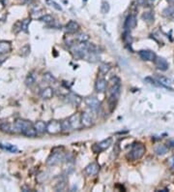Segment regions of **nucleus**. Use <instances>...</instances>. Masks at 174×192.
Returning a JSON list of instances; mask_svg holds the SVG:
<instances>
[{
	"label": "nucleus",
	"instance_id": "obj_8",
	"mask_svg": "<svg viewBox=\"0 0 174 192\" xmlns=\"http://www.w3.org/2000/svg\"><path fill=\"white\" fill-rule=\"evenodd\" d=\"M100 171V166L98 163L93 162L91 164H89L88 166H86V168L84 169V173L86 176L88 177H93V176H96Z\"/></svg>",
	"mask_w": 174,
	"mask_h": 192
},
{
	"label": "nucleus",
	"instance_id": "obj_41",
	"mask_svg": "<svg viewBox=\"0 0 174 192\" xmlns=\"http://www.w3.org/2000/svg\"><path fill=\"white\" fill-rule=\"evenodd\" d=\"M20 1L23 3V4H31L34 0H20Z\"/></svg>",
	"mask_w": 174,
	"mask_h": 192
},
{
	"label": "nucleus",
	"instance_id": "obj_19",
	"mask_svg": "<svg viewBox=\"0 0 174 192\" xmlns=\"http://www.w3.org/2000/svg\"><path fill=\"white\" fill-rule=\"evenodd\" d=\"M67 186V179L64 176V177H62L56 183V185H55V190L56 191H63Z\"/></svg>",
	"mask_w": 174,
	"mask_h": 192
},
{
	"label": "nucleus",
	"instance_id": "obj_20",
	"mask_svg": "<svg viewBox=\"0 0 174 192\" xmlns=\"http://www.w3.org/2000/svg\"><path fill=\"white\" fill-rule=\"evenodd\" d=\"M34 127L38 134H44L46 132V124L44 121H37L34 124Z\"/></svg>",
	"mask_w": 174,
	"mask_h": 192
},
{
	"label": "nucleus",
	"instance_id": "obj_22",
	"mask_svg": "<svg viewBox=\"0 0 174 192\" xmlns=\"http://www.w3.org/2000/svg\"><path fill=\"white\" fill-rule=\"evenodd\" d=\"M154 150H155L156 154H158V155H161V156H162V155H164L165 153H167L168 149H167V146H164V145H158V146H156V147H155Z\"/></svg>",
	"mask_w": 174,
	"mask_h": 192
},
{
	"label": "nucleus",
	"instance_id": "obj_9",
	"mask_svg": "<svg viewBox=\"0 0 174 192\" xmlns=\"http://www.w3.org/2000/svg\"><path fill=\"white\" fill-rule=\"evenodd\" d=\"M137 16L136 15H129L127 19L125 21L124 23V28L126 30H129V29H133L137 26Z\"/></svg>",
	"mask_w": 174,
	"mask_h": 192
},
{
	"label": "nucleus",
	"instance_id": "obj_32",
	"mask_svg": "<svg viewBox=\"0 0 174 192\" xmlns=\"http://www.w3.org/2000/svg\"><path fill=\"white\" fill-rule=\"evenodd\" d=\"M29 53H30V46L29 45L23 46L20 50V54L21 55V57H27Z\"/></svg>",
	"mask_w": 174,
	"mask_h": 192
},
{
	"label": "nucleus",
	"instance_id": "obj_39",
	"mask_svg": "<svg viewBox=\"0 0 174 192\" xmlns=\"http://www.w3.org/2000/svg\"><path fill=\"white\" fill-rule=\"evenodd\" d=\"M119 151H120V149H119V145L118 144H115V146H114V149H113V153H112V157L114 156V158L117 157L118 153H119Z\"/></svg>",
	"mask_w": 174,
	"mask_h": 192
},
{
	"label": "nucleus",
	"instance_id": "obj_7",
	"mask_svg": "<svg viewBox=\"0 0 174 192\" xmlns=\"http://www.w3.org/2000/svg\"><path fill=\"white\" fill-rule=\"evenodd\" d=\"M139 57L144 60V61H154L156 58V53L153 51H149V50H142L138 52Z\"/></svg>",
	"mask_w": 174,
	"mask_h": 192
},
{
	"label": "nucleus",
	"instance_id": "obj_42",
	"mask_svg": "<svg viewBox=\"0 0 174 192\" xmlns=\"http://www.w3.org/2000/svg\"><path fill=\"white\" fill-rule=\"evenodd\" d=\"M167 145H168V147H170V148H174V140H169V141L167 142Z\"/></svg>",
	"mask_w": 174,
	"mask_h": 192
},
{
	"label": "nucleus",
	"instance_id": "obj_23",
	"mask_svg": "<svg viewBox=\"0 0 174 192\" xmlns=\"http://www.w3.org/2000/svg\"><path fill=\"white\" fill-rule=\"evenodd\" d=\"M110 69H111V65H110L109 63H102L99 66V72L102 75L107 74L110 71Z\"/></svg>",
	"mask_w": 174,
	"mask_h": 192
},
{
	"label": "nucleus",
	"instance_id": "obj_33",
	"mask_svg": "<svg viewBox=\"0 0 174 192\" xmlns=\"http://www.w3.org/2000/svg\"><path fill=\"white\" fill-rule=\"evenodd\" d=\"M123 41L126 43V44H131L133 42V38L130 34L129 31H125L124 34H123Z\"/></svg>",
	"mask_w": 174,
	"mask_h": 192
},
{
	"label": "nucleus",
	"instance_id": "obj_40",
	"mask_svg": "<svg viewBox=\"0 0 174 192\" xmlns=\"http://www.w3.org/2000/svg\"><path fill=\"white\" fill-rule=\"evenodd\" d=\"M147 0H136V3L138 5V6H145L147 5Z\"/></svg>",
	"mask_w": 174,
	"mask_h": 192
},
{
	"label": "nucleus",
	"instance_id": "obj_15",
	"mask_svg": "<svg viewBox=\"0 0 174 192\" xmlns=\"http://www.w3.org/2000/svg\"><path fill=\"white\" fill-rule=\"evenodd\" d=\"M66 31L70 34H73V33H76V32L80 30V25L75 21H70L67 25H66Z\"/></svg>",
	"mask_w": 174,
	"mask_h": 192
},
{
	"label": "nucleus",
	"instance_id": "obj_1",
	"mask_svg": "<svg viewBox=\"0 0 174 192\" xmlns=\"http://www.w3.org/2000/svg\"><path fill=\"white\" fill-rule=\"evenodd\" d=\"M15 132H20L22 135L26 136V137L34 138L35 136L38 134L34 125L25 119H18L15 121V125H14Z\"/></svg>",
	"mask_w": 174,
	"mask_h": 192
},
{
	"label": "nucleus",
	"instance_id": "obj_35",
	"mask_svg": "<svg viewBox=\"0 0 174 192\" xmlns=\"http://www.w3.org/2000/svg\"><path fill=\"white\" fill-rule=\"evenodd\" d=\"M109 9H110V7H109V4L107 2V1H104L102 3V7H101V12L102 14H107L109 12Z\"/></svg>",
	"mask_w": 174,
	"mask_h": 192
},
{
	"label": "nucleus",
	"instance_id": "obj_16",
	"mask_svg": "<svg viewBox=\"0 0 174 192\" xmlns=\"http://www.w3.org/2000/svg\"><path fill=\"white\" fill-rule=\"evenodd\" d=\"M156 79H157V81H158V82L161 83V84L164 86V89H168L172 90V89L170 87V85L173 84V82H172V80H171V79H169V78H167V77H165V76H157Z\"/></svg>",
	"mask_w": 174,
	"mask_h": 192
},
{
	"label": "nucleus",
	"instance_id": "obj_2",
	"mask_svg": "<svg viewBox=\"0 0 174 192\" xmlns=\"http://www.w3.org/2000/svg\"><path fill=\"white\" fill-rule=\"evenodd\" d=\"M145 153V147L141 143L133 144L132 149L128 154V158L131 160H138Z\"/></svg>",
	"mask_w": 174,
	"mask_h": 192
},
{
	"label": "nucleus",
	"instance_id": "obj_5",
	"mask_svg": "<svg viewBox=\"0 0 174 192\" xmlns=\"http://www.w3.org/2000/svg\"><path fill=\"white\" fill-rule=\"evenodd\" d=\"M112 143V139L111 138H108V139H106L104 141H102L98 144H96L94 147H93V149L95 153H99V151H102V150H106L107 149L110 145H111Z\"/></svg>",
	"mask_w": 174,
	"mask_h": 192
},
{
	"label": "nucleus",
	"instance_id": "obj_27",
	"mask_svg": "<svg viewBox=\"0 0 174 192\" xmlns=\"http://www.w3.org/2000/svg\"><path fill=\"white\" fill-rule=\"evenodd\" d=\"M43 80L47 84H54L56 82V79H55L50 73H45L43 75Z\"/></svg>",
	"mask_w": 174,
	"mask_h": 192
},
{
	"label": "nucleus",
	"instance_id": "obj_14",
	"mask_svg": "<svg viewBox=\"0 0 174 192\" xmlns=\"http://www.w3.org/2000/svg\"><path fill=\"white\" fill-rule=\"evenodd\" d=\"M107 83L105 79H102V78L98 79L96 81V84H95V89H96L98 93H102L107 89Z\"/></svg>",
	"mask_w": 174,
	"mask_h": 192
},
{
	"label": "nucleus",
	"instance_id": "obj_26",
	"mask_svg": "<svg viewBox=\"0 0 174 192\" xmlns=\"http://www.w3.org/2000/svg\"><path fill=\"white\" fill-rule=\"evenodd\" d=\"M0 130L5 132V133H13V132H15V130L13 129L12 125L10 123H7V122H4V123L0 124Z\"/></svg>",
	"mask_w": 174,
	"mask_h": 192
},
{
	"label": "nucleus",
	"instance_id": "obj_21",
	"mask_svg": "<svg viewBox=\"0 0 174 192\" xmlns=\"http://www.w3.org/2000/svg\"><path fill=\"white\" fill-rule=\"evenodd\" d=\"M154 13L151 12V11H148V12H144L142 14V20L144 21H146L147 23H152L154 22Z\"/></svg>",
	"mask_w": 174,
	"mask_h": 192
},
{
	"label": "nucleus",
	"instance_id": "obj_6",
	"mask_svg": "<svg viewBox=\"0 0 174 192\" xmlns=\"http://www.w3.org/2000/svg\"><path fill=\"white\" fill-rule=\"evenodd\" d=\"M85 103H86V105L88 106V108H90L94 112H97L101 108V102L96 97L90 96V97L85 98Z\"/></svg>",
	"mask_w": 174,
	"mask_h": 192
},
{
	"label": "nucleus",
	"instance_id": "obj_10",
	"mask_svg": "<svg viewBox=\"0 0 174 192\" xmlns=\"http://www.w3.org/2000/svg\"><path fill=\"white\" fill-rule=\"evenodd\" d=\"M155 66L157 67V69H159L161 71H167L169 67V64L167 61V59H164L163 57H156L155 60Z\"/></svg>",
	"mask_w": 174,
	"mask_h": 192
},
{
	"label": "nucleus",
	"instance_id": "obj_4",
	"mask_svg": "<svg viewBox=\"0 0 174 192\" xmlns=\"http://www.w3.org/2000/svg\"><path fill=\"white\" fill-rule=\"evenodd\" d=\"M46 132L50 135H56L62 132L61 122L58 121H50L46 124Z\"/></svg>",
	"mask_w": 174,
	"mask_h": 192
},
{
	"label": "nucleus",
	"instance_id": "obj_34",
	"mask_svg": "<svg viewBox=\"0 0 174 192\" xmlns=\"http://www.w3.org/2000/svg\"><path fill=\"white\" fill-rule=\"evenodd\" d=\"M31 20L30 19H26L24 21H21V30L24 31V32H28V26H29V23H30Z\"/></svg>",
	"mask_w": 174,
	"mask_h": 192
},
{
	"label": "nucleus",
	"instance_id": "obj_31",
	"mask_svg": "<svg viewBox=\"0 0 174 192\" xmlns=\"http://www.w3.org/2000/svg\"><path fill=\"white\" fill-rule=\"evenodd\" d=\"M46 2L47 5H50V7L54 8L55 10H57V11H62V7L54 1V0H46Z\"/></svg>",
	"mask_w": 174,
	"mask_h": 192
},
{
	"label": "nucleus",
	"instance_id": "obj_28",
	"mask_svg": "<svg viewBox=\"0 0 174 192\" xmlns=\"http://www.w3.org/2000/svg\"><path fill=\"white\" fill-rule=\"evenodd\" d=\"M0 148L10 151V153H15V151L18 150L17 147H15L14 145H11V144H0Z\"/></svg>",
	"mask_w": 174,
	"mask_h": 192
},
{
	"label": "nucleus",
	"instance_id": "obj_29",
	"mask_svg": "<svg viewBox=\"0 0 174 192\" xmlns=\"http://www.w3.org/2000/svg\"><path fill=\"white\" fill-rule=\"evenodd\" d=\"M35 83H36V77H35L33 74H29V75L27 76L26 80H25L26 85H27V86H32V85H35Z\"/></svg>",
	"mask_w": 174,
	"mask_h": 192
},
{
	"label": "nucleus",
	"instance_id": "obj_36",
	"mask_svg": "<svg viewBox=\"0 0 174 192\" xmlns=\"http://www.w3.org/2000/svg\"><path fill=\"white\" fill-rule=\"evenodd\" d=\"M76 39H77L78 42H87L89 40V36L85 33H80L77 35Z\"/></svg>",
	"mask_w": 174,
	"mask_h": 192
},
{
	"label": "nucleus",
	"instance_id": "obj_12",
	"mask_svg": "<svg viewBox=\"0 0 174 192\" xmlns=\"http://www.w3.org/2000/svg\"><path fill=\"white\" fill-rule=\"evenodd\" d=\"M81 115L80 114H74L73 116H71L69 117V121L71 122V125H72L73 129H78L82 126L81 124Z\"/></svg>",
	"mask_w": 174,
	"mask_h": 192
},
{
	"label": "nucleus",
	"instance_id": "obj_18",
	"mask_svg": "<svg viewBox=\"0 0 174 192\" xmlns=\"http://www.w3.org/2000/svg\"><path fill=\"white\" fill-rule=\"evenodd\" d=\"M54 92H53V89L50 86H47V87H45V89H42L41 93H40V96H41V98L42 99H50L52 98V96H53Z\"/></svg>",
	"mask_w": 174,
	"mask_h": 192
},
{
	"label": "nucleus",
	"instance_id": "obj_13",
	"mask_svg": "<svg viewBox=\"0 0 174 192\" xmlns=\"http://www.w3.org/2000/svg\"><path fill=\"white\" fill-rule=\"evenodd\" d=\"M66 98H67V101H68L70 104H72V105L75 106V107L80 106L81 101H82L80 96L75 94V93H69V94L66 96Z\"/></svg>",
	"mask_w": 174,
	"mask_h": 192
},
{
	"label": "nucleus",
	"instance_id": "obj_44",
	"mask_svg": "<svg viewBox=\"0 0 174 192\" xmlns=\"http://www.w3.org/2000/svg\"><path fill=\"white\" fill-rule=\"evenodd\" d=\"M152 1H155V0H152Z\"/></svg>",
	"mask_w": 174,
	"mask_h": 192
},
{
	"label": "nucleus",
	"instance_id": "obj_11",
	"mask_svg": "<svg viewBox=\"0 0 174 192\" xmlns=\"http://www.w3.org/2000/svg\"><path fill=\"white\" fill-rule=\"evenodd\" d=\"M80 117H81V124L83 127H90L94 124V118L92 115L88 113V112H84Z\"/></svg>",
	"mask_w": 174,
	"mask_h": 192
},
{
	"label": "nucleus",
	"instance_id": "obj_17",
	"mask_svg": "<svg viewBox=\"0 0 174 192\" xmlns=\"http://www.w3.org/2000/svg\"><path fill=\"white\" fill-rule=\"evenodd\" d=\"M12 51V45L8 41H0V55H4Z\"/></svg>",
	"mask_w": 174,
	"mask_h": 192
},
{
	"label": "nucleus",
	"instance_id": "obj_25",
	"mask_svg": "<svg viewBox=\"0 0 174 192\" xmlns=\"http://www.w3.org/2000/svg\"><path fill=\"white\" fill-rule=\"evenodd\" d=\"M61 126H62V132H69L73 129L72 125H71V122L69 121V118L64 119L63 121H61Z\"/></svg>",
	"mask_w": 174,
	"mask_h": 192
},
{
	"label": "nucleus",
	"instance_id": "obj_43",
	"mask_svg": "<svg viewBox=\"0 0 174 192\" xmlns=\"http://www.w3.org/2000/svg\"><path fill=\"white\" fill-rule=\"evenodd\" d=\"M167 2H174V0H167Z\"/></svg>",
	"mask_w": 174,
	"mask_h": 192
},
{
	"label": "nucleus",
	"instance_id": "obj_24",
	"mask_svg": "<svg viewBox=\"0 0 174 192\" xmlns=\"http://www.w3.org/2000/svg\"><path fill=\"white\" fill-rule=\"evenodd\" d=\"M163 15L165 18H169V19H174V7L169 6L163 11Z\"/></svg>",
	"mask_w": 174,
	"mask_h": 192
},
{
	"label": "nucleus",
	"instance_id": "obj_30",
	"mask_svg": "<svg viewBox=\"0 0 174 192\" xmlns=\"http://www.w3.org/2000/svg\"><path fill=\"white\" fill-rule=\"evenodd\" d=\"M39 21H42V22H45V23H51L53 22V17L50 15H44L42 17L39 18Z\"/></svg>",
	"mask_w": 174,
	"mask_h": 192
},
{
	"label": "nucleus",
	"instance_id": "obj_38",
	"mask_svg": "<svg viewBox=\"0 0 174 192\" xmlns=\"http://www.w3.org/2000/svg\"><path fill=\"white\" fill-rule=\"evenodd\" d=\"M167 165H168V167L170 168L171 170L174 171V155L170 156V157L167 159Z\"/></svg>",
	"mask_w": 174,
	"mask_h": 192
},
{
	"label": "nucleus",
	"instance_id": "obj_37",
	"mask_svg": "<svg viewBox=\"0 0 174 192\" xmlns=\"http://www.w3.org/2000/svg\"><path fill=\"white\" fill-rule=\"evenodd\" d=\"M46 179H47V174L46 173H41L37 177V180H38L39 182H44Z\"/></svg>",
	"mask_w": 174,
	"mask_h": 192
},
{
	"label": "nucleus",
	"instance_id": "obj_3",
	"mask_svg": "<svg viewBox=\"0 0 174 192\" xmlns=\"http://www.w3.org/2000/svg\"><path fill=\"white\" fill-rule=\"evenodd\" d=\"M64 154H63L61 151H53V153L49 156L46 160V164L49 166H55L59 164L64 160Z\"/></svg>",
	"mask_w": 174,
	"mask_h": 192
}]
</instances>
